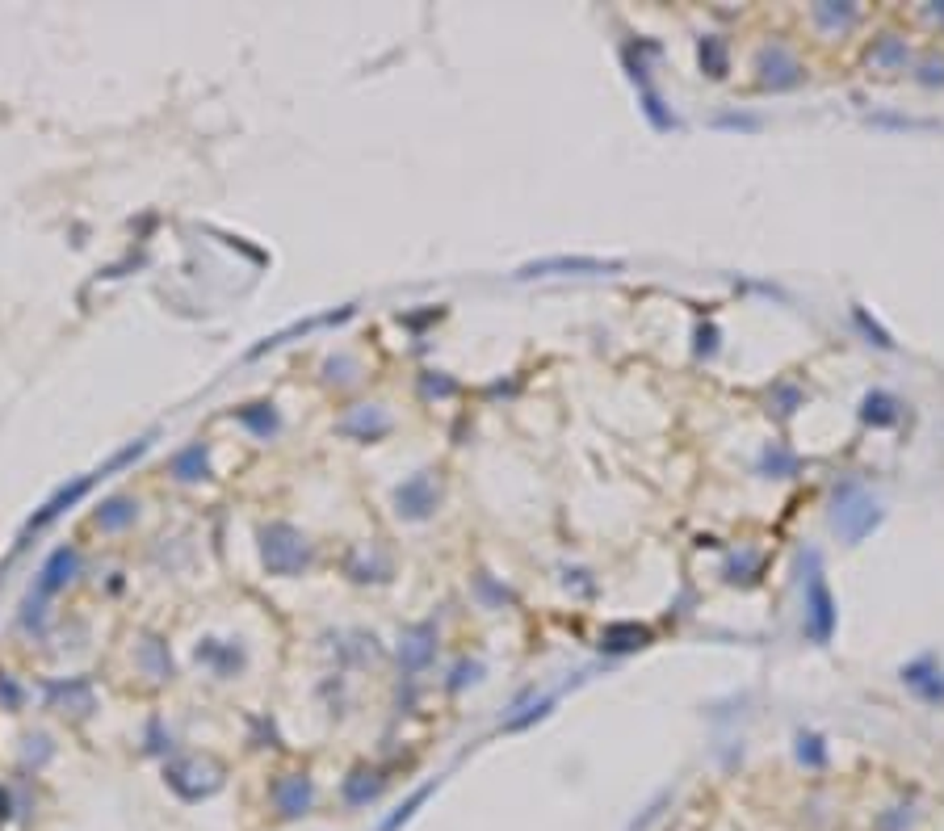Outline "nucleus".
Listing matches in <instances>:
<instances>
[{"label": "nucleus", "mask_w": 944, "mask_h": 831, "mask_svg": "<svg viewBox=\"0 0 944 831\" xmlns=\"http://www.w3.org/2000/svg\"><path fill=\"white\" fill-rule=\"evenodd\" d=\"M827 521H831L835 538L848 541V546H856V541H864L877 525H881V504L864 491L861 479H844V483L835 487Z\"/></svg>", "instance_id": "f257e3e1"}, {"label": "nucleus", "mask_w": 944, "mask_h": 831, "mask_svg": "<svg viewBox=\"0 0 944 831\" xmlns=\"http://www.w3.org/2000/svg\"><path fill=\"white\" fill-rule=\"evenodd\" d=\"M260 558L269 575H299L302 567H311V546L294 525L274 521L260 529Z\"/></svg>", "instance_id": "f03ea898"}, {"label": "nucleus", "mask_w": 944, "mask_h": 831, "mask_svg": "<svg viewBox=\"0 0 944 831\" xmlns=\"http://www.w3.org/2000/svg\"><path fill=\"white\" fill-rule=\"evenodd\" d=\"M806 634L810 642H831L835 634V622H839V609H835V596H831V583L822 575V558L819 550L806 554Z\"/></svg>", "instance_id": "7ed1b4c3"}, {"label": "nucleus", "mask_w": 944, "mask_h": 831, "mask_svg": "<svg viewBox=\"0 0 944 831\" xmlns=\"http://www.w3.org/2000/svg\"><path fill=\"white\" fill-rule=\"evenodd\" d=\"M755 76H760L764 88L785 93V88H797V84L806 80V68L797 63V55L785 46V42H764V46L755 51Z\"/></svg>", "instance_id": "20e7f679"}, {"label": "nucleus", "mask_w": 944, "mask_h": 831, "mask_svg": "<svg viewBox=\"0 0 944 831\" xmlns=\"http://www.w3.org/2000/svg\"><path fill=\"white\" fill-rule=\"evenodd\" d=\"M626 261H604V256H542V261L520 264L517 277H584V273H621Z\"/></svg>", "instance_id": "39448f33"}, {"label": "nucleus", "mask_w": 944, "mask_h": 831, "mask_svg": "<svg viewBox=\"0 0 944 831\" xmlns=\"http://www.w3.org/2000/svg\"><path fill=\"white\" fill-rule=\"evenodd\" d=\"M437 499H441L437 479L428 471H420L395 487V513L403 521H428V516L437 513Z\"/></svg>", "instance_id": "423d86ee"}, {"label": "nucleus", "mask_w": 944, "mask_h": 831, "mask_svg": "<svg viewBox=\"0 0 944 831\" xmlns=\"http://www.w3.org/2000/svg\"><path fill=\"white\" fill-rule=\"evenodd\" d=\"M269 798H274V810L282 818H302V815H311V806H315V785L307 773H282L274 781Z\"/></svg>", "instance_id": "0eeeda50"}, {"label": "nucleus", "mask_w": 944, "mask_h": 831, "mask_svg": "<svg viewBox=\"0 0 944 831\" xmlns=\"http://www.w3.org/2000/svg\"><path fill=\"white\" fill-rule=\"evenodd\" d=\"M97 483V474H80V479H72V483H63L55 491V496L46 499V504H42L38 513L30 516V525H26V533H21V541H17V546H26V538L30 533H38V529H46L51 525V521H55V516H63L72 508V504H80L84 496H88V487Z\"/></svg>", "instance_id": "6e6552de"}, {"label": "nucleus", "mask_w": 944, "mask_h": 831, "mask_svg": "<svg viewBox=\"0 0 944 831\" xmlns=\"http://www.w3.org/2000/svg\"><path fill=\"white\" fill-rule=\"evenodd\" d=\"M903 684L915 697H923L928 706H944V667L936 664V655H919V659H911V664H903Z\"/></svg>", "instance_id": "1a4fd4ad"}, {"label": "nucleus", "mask_w": 944, "mask_h": 831, "mask_svg": "<svg viewBox=\"0 0 944 831\" xmlns=\"http://www.w3.org/2000/svg\"><path fill=\"white\" fill-rule=\"evenodd\" d=\"M433 655H437V625L433 622L411 625L408 634H403V642H399V667H403V676L425 672L433 664Z\"/></svg>", "instance_id": "9d476101"}, {"label": "nucleus", "mask_w": 944, "mask_h": 831, "mask_svg": "<svg viewBox=\"0 0 944 831\" xmlns=\"http://www.w3.org/2000/svg\"><path fill=\"white\" fill-rule=\"evenodd\" d=\"M341 432L344 437H357V441H378V437L391 432V416L383 407H374V403H361V407H353L341 420Z\"/></svg>", "instance_id": "9b49d317"}, {"label": "nucleus", "mask_w": 944, "mask_h": 831, "mask_svg": "<svg viewBox=\"0 0 944 831\" xmlns=\"http://www.w3.org/2000/svg\"><path fill=\"white\" fill-rule=\"evenodd\" d=\"M80 571V550L76 546H59L46 563H42V575H38V596H55L63 583Z\"/></svg>", "instance_id": "f8f14e48"}, {"label": "nucleus", "mask_w": 944, "mask_h": 831, "mask_svg": "<svg viewBox=\"0 0 944 831\" xmlns=\"http://www.w3.org/2000/svg\"><path fill=\"white\" fill-rule=\"evenodd\" d=\"M646 642H651V630H646V625H638V622H613V625H604L601 651L626 655V651H638V647H646Z\"/></svg>", "instance_id": "ddd939ff"}, {"label": "nucleus", "mask_w": 944, "mask_h": 831, "mask_svg": "<svg viewBox=\"0 0 944 831\" xmlns=\"http://www.w3.org/2000/svg\"><path fill=\"white\" fill-rule=\"evenodd\" d=\"M198 659L210 664L219 676H235V672L244 667V647H235V642H219V638H206L202 647H198Z\"/></svg>", "instance_id": "4468645a"}, {"label": "nucleus", "mask_w": 944, "mask_h": 831, "mask_svg": "<svg viewBox=\"0 0 944 831\" xmlns=\"http://www.w3.org/2000/svg\"><path fill=\"white\" fill-rule=\"evenodd\" d=\"M898 416H903V403L894 399L889 390H869L861 399V420L864 424H873V429H889V424H898Z\"/></svg>", "instance_id": "2eb2a0df"}, {"label": "nucleus", "mask_w": 944, "mask_h": 831, "mask_svg": "<svg viewBox=\"0 0 944 831\" xmlns=\"http://www.w3.org/2000/svg\"><path fill=\"white\" fill-rule=\"evenodd\" d=\"M760 474L764 479H794L797 474V466H802V457L789 449V445H780V441H768L764 449H760Z\"/></svg>", "instance_id": "dca6fc26"}, {"label": "nucleus", "mask_w": 944, "mask_h": 831, "mask_svg": "<svg viewBox=\"0 0 944 831\" xmlns=\"http://www.w3.org/2000/svg\"><path fill=\"white\" fill-rule=\"evenodd\" d=\"M856 4L852 0H822V4H814L810 9V17H814V26L827 29V34H839V29H848L852 21H856Z\"/></svg>", "instance_id": "f3484780"}, {"label": "nucleus", "mask_w": 944, "mask_h": 831, "mask_svg": "<svg viewBox=\"0 0 944 831\" xmlns=\"http://www.w3.org/2000/svg\"><path fill=\"white\" fill-rule=\"evenodd\" d=\"M235 420L244 424V429H252L257 437H277V429H282V416H277V407L269 399H260V403H248V407H240L235 412Z\"/></svg>", "instance_id": "a211bd4d"}, {"label": "nucleus", "mask_w": 944, "mask_h": 831, "mask_svg": "<svg viewBox=\"0 0 944 831\" xmlns=\"http://www.w3.org/2000/svg\"><path fill=\"white\" fill-rule=\"evenodd\" d=\"M906 59H911V46H906V38H898V34H881V38L869 46V63H873V68L898 71V68H906Z\"/></svg>", "instance_id": "6ab92c4d"}, {"label": "nucleus", "mask_w": 944, "mask_h": 831, "mask_svg": "<svg viewBox=\"0 0 944 831\" xmlns=\"http://www.w3.org/2000/svg\"><path fill=\"white\" fill-rule=\"evenodd\" d=\"M135 516H139L135 499H131V496H110L101 508H97V525L105 529V533H118V529L135 525Z\"/></svg>", "instance_id": "aec40b11"}, {"label": "nucleus", "mask_w": 944, "mask_h": 831, "mask_svg": "<svg viewBox=\"0 0 944 831\" xmlns=\"http://www.w3.org/2000/svg\"><path fill=\"white\" fill-rule=\"evenodd\" d=\"M697 59H701V71H705V76L722 80L726 71H730V51H726L722 34H705V38L697 42Z\"/></svg>", "instance_id": "412c9836"}, {"label": "nucleus", "mask_w": 944, "mask_h": 831, "mask_svg": "<svg viewBox=\"0 0 944 831\" xmlns=\"http://www.w3.org/2000/svg\"><path fill=\"white\" fill-rule=\"evenodd\" d=\"M378 790H383V776L374 773V768H357V773L344 776V802L349 806H366L378 798Z\"/></svg>", "instance_id": "4be33fe9"}, {"label": "nucleus", "mask_w": 944, "mask_h": 831, "mask_svg": "<svg viewBox=\"0 0 944 831\" xmlns=\"http://www.w3.org/2000/svg\"><path fill=\"white\" fill-rule=\"evenodd\" d=\"M173 474H177L181 483H198V479H206V474H210V462H206V445L202 441L185 445V449L173 457Z\"/></svg>", "instance_id": "5701e85b"}, {"label": "nucleus", "mask_w": 944, "mask_h": 831, "mask_svg": "<svg viewBox=\"0 0 944 831\" xmlns=\"http://www.w3.org/2000/svg\"><path fill=\"white\" fill-rule=\"evenodd\" d=\"M794 756L797 764H806V768H827V760H831V751H827V739H822L819 731H797L794 734Z\"/></svg>", "instance_id": "b1692460"}, {"label": "nucleus", "mask_w": 944, "mask_h": 831, "mask_svg": "<svg viewBox=\"0 0 944 831\" xmlns=\"http://www.w3.org/2000/svg\"><path fill=\"white\" fill-rule=\"evenodd\" d=\"M139 664L148 667V676H156V680L173 676V655H168V647L160 638H148V642L139 647Z\"/></svg>", "instance_id": "393cba45"}, {"label": "nucleus", "mask_w": 944, "mask_h": 831, "mask_svg": "<svg viewBox=\"0 0 944 831\" xmlns=\"http://www.w3.org/2000/svg\"><path fill=\"white\" fill-rule=\"evenodd\" d=\"M433 790H437V781H428V785H420V790L411 793L408 802H403V806H395V810H391V815L383 818V827H378V831H403V823H411V815H416V810H420V806H425L428 798H433Z\"/></svg>", "instance_id": "a878e982"}, {"label": "nucleus", "mask_w": 944, "mask_h": 831, "mask_svg": "<svg viewBox=\"0 0 944 831\" xmlns=\"http://www.w3.org/2000/svg\"><path fill=\"white\" fill-rule=\"evenodd\" d=\"M760 567H764V558H760V554L755 550H743V554H735V558H730V563H726V580L730 583H752L755 575H760Z\"/></svg>", "instance_id": "bb28decb"}, {"label": "nucleus", "mask_w": 944, "mask_h": 831, "mask_svg": "<svg viewBox=\"0 0 944 831\" xmlns=\"http://www.w3.org/2000/svg\"><path fill=\"white\" fill-rule=\"evenodd\" d=\"M643 113L651 118L655 130H676V126H680V122H676V113L663 105V97H659L655 88H643Z\"/></svg>", "instance_id": "cd10ccee"}, {"label": "nucleus", "mask_w": 944, "mask_h": 831, "mask_svg": "<svg viewBox=\"0 0 944 831\" xmlns=\"http://www.w3.org/2000/svg\"><path fill=\"white\" fill-rule=\"evenodd\" d=\"M148 445H151V437H139V441H131V445H122V449H118V454L110 457V462H105V466H97V479H105V474H114V471H122V466H131V462H135V457H143L148 454Z\"/></svg>", "instance_id": "c85d7f7f"}, {"label": "nucleus", "mask_w": 944, "mask_h": 831, "mask_svg": "<svg viewBox=\"0 0 944 831\" xmlns=\"http://www.w3.org/2000/svg\"><path fill=\"white\" fill-rule=\"evenodd\" d=\"M768 399H772V407H777L780 420H789V416L802 407V399H806V395H802V387H797V382H777Z\"/></svg>", "instance_id": "c756f323"}, {"label": "nucleus", "mask_w": 944, "mask_h": 831, "mask_svg": "<svg viewBox=\"0 0 944 831\" xmlns=\"http://www.w3.org/2000/svg\"><path fill=\"white\" fill-rule=\"evenodd\" d=\"M852 319H856V328H861L864 336H869V345H877V348H894V340H889V332L877 323V319H869V311L864 306H852Z\"/></svg>", "instance_id": "7c9ffc66"}, {"label": "nucleus", "mask_w": 944, "mask_h": 831, "mask_svg": "<svg viewBox=\"0 0 944 831\" xmlns=\"http://www.w3.org/2000/svg\"><path fill=\"white\" fill-rule=\"evenodd\" d=\"M554 709V697H542V701H534V706L525 709V714H512V718H504V731H525V726H534V722H542Z\"/></svg>", "instance_id": "2f4dec72"}, {"label": "nucleus", "mask_w": 944, "mask_h": 831, "mask_svg": "<svg viewBox=\"0 0 944 831\" xmlns=\"http://www.w3.org/2000/svg\"><path fill=\"white\" fill-rule=\"evenodd\" d=\"M915 80L919 84H944V55H928L923 63H919V71H915Z\"/></svg>", "instance_id": "473e14b6"}, {"label": "nucleus", "mask_w": 944, "mask_h": 831, "mask_svg": "<svg viewBox=\"0 0 944 831\" xmlns=\"http://www.w3.org/2000/svg\"><path fill=\"white\" fill-rule=\"evenodd\" d=\"M911 827V806H894L889 815L877 818V831H906Z\"/></svg>", "instance_id": "72a5a7b5"}, {"label": "nucleus", "mask_w": 944, "mask_h": 831, "mask_svg": "<svg viewBox=\"0 0 944 831\" xmlns=\"http://www.w3.org/2000/svg\"><path fill=\"white\" fill-rule=\"evenodd\" d=\"M697 357H713L718 353V328L713 323H697Z\"/></svg>", "instance_id": "f704fd0d"}, {"label": "nucleus", "mask_w": 944, "mask_h": 831, "mask_svg": "<svg viewBox=\"0 0 944 831\" xmlns=\"http://www.w3.org/2000/svg\"><path fill=\"white\" fill-rule=\"evenodd\" d=\"M668 802H671V793L663 790V793H659V798H655V802L646 806V815H643V818H634V823H629V831H646V827H651V823H655L659 815H663V806H668Z\"/></svg>", "instance_id": "c9c22d12"}, {"label": "nucleus", "mask_w": 944, "mask_h": 831, "mask_svg": "<svg viewBox=\"0 0 944 831\" xmlns=\"http://www.w3.org/2000/svg\"><path fill=\"white\" fill-rule=\"evenodd\" d=\"M483 676V664H475V659H462V664L453 667V680H450V689H462L466 680H479Z\"/></svg>", "instance_id": "e433bc0d"}, {"label": "nucleus", "mask_w": 944, "mask_h": 831, "mask_svg": "<svg viewBox=\"0 0 944 831\" xmlns=\"http://www.w3.org/2000/svg\"><path fill=\"white\" fill-rule=\"evenodd\" d=\"M718 126H735V130H760V118H752V113H722V118H718Z\"/></svg>", "instance_id": "4c0bfd02"}, {"label": "nucleus", "mask_w": 944, "mask_h": 831, "mask_svg": "<svg viewBox=\"0 0 944 831\" xmlns=\"http://www.w3.org/2000/svg\"><path fill=\"white\" fill-rule=\"evenodd\" d=\"M324 370H328L332 382H349V378H353V374H349V370H353V361H349V357H332Z\"/></svg>", "instance_id": "58836bf2"}, {"label": "nucleus", "mask_w": 944, "mask_h": 831, "mask_svg": "<svg viewBox=\"0 0 944 831\" xmlns=\"http://www.w3.org/2000/svg\"><path fill=\"white\" fill-rule=\"evenodd\" d=\"M425 390H428V395H453V390H458V382H450V378H437V374H425Z\"/></svg>", "instance_id": "ea45409f"}, {"label": "nucleus", "mask_w": 944, "mask_h": 831, "mask_svg": "<svg viewBox=\"0 0 944 831\" xmlns=\"http://www.w3.org/2000/svg\"><path fill=\"white\" fill-rule=\"evenodd\" d=\"M0 818H9V793L0 790Z\"/></svg>", "instance_id": "a19ab883"}, {"label": "nucleus", "mask_w": 944, "mask_h": 831, "mask_svg": "<svg viewBox=\"0 0 944 831\" xmlns=\"http://www.w3.org/2000/svg\"><path fill=\"white\" fill-rule=\"evenodd\" d=\"M931 13H936V17H944V0H940V4H931Z\"/></svg>", "instance_id": "79ce46f5"}]
</instances>
